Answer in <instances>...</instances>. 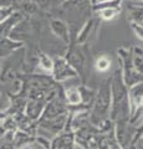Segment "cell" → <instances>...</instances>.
<instances>
[{"mask_svg": "<svg viewBox=\"0 0 143 149\" xmlns=\"http://www.w3.org/2000/svg\"><path fill=\"white\" fill-rule=\"evenodd\" d=\"M57 1H59V3H60V4H62V3H63V1H66V0H57Z\"/></svg>", "mask_w": 143, "mask_h": 149, "instance_id": "24", "label": "cell"}, {"mask_svg": "<svg viewBox=\"0 0 143 149\" xmlns=\"http://www.w3.org/2000/svg\"><path fill=\"white\" fill-rule=\"evenodd\" d=\"M122 6L126 8L127 20L130 22H143V1L142 0H123Z\"/></svg>", "mask_w": 143, "mask_h": 149, "instance_id": "9", "label": "cell"}, {"mask_svg": "<svg viewBox=\"0 0 143 149\" xmlns=\"http://www.w3.org/2000/svg\"><path fill=\"white\" fill-rule=\"evenodd\" d=\"M0 95H1V93H0ZM0 103H1V96H0Z\"/></svg>", "mask_w": 143, "mask_h": 149, "instance_id": "25", "label": "cell"}, {"mask_svg": "<svg viewBox=\"0 0 143 149\" xmlns=\"http://www.w3.org/2000/svg\"><path fill=\"white\" fill-rule=\"evenodd\" d=\"M25 44L20 42V41H15L10 39L9 36L6 37H0V57L5 58L11 56L15 51H17L19 49L24 47Z\"/></svg>", "mask_w": 143, "mask_h": 149, "instance_id": "13", "label": "cell"}, {"mask_svg": "<svg viewBox=\"0 0 143 149\" xmlns=\"http://www.w3.org/2000/svg\"><path fill=\"white\" fill-rule=\"evenodd\" d=\"M75 143V132L66 125V128L59 133L50 144V149H73Z\"/></svg>", "mask_w": 143, "mask_h": 149, "instance_id": "10", "label": "cell"}, {"mask_svg": "<svg viewBox=\"0 0 143 149\" xmlns=\"http://www.w3.org/2000/svg\"><path fill=\"white\" fill-rule=\"evenodd\" d=\"M111 109V83L110 78L105 80L97 91H96L95 100L92 102V107L89 112L90 122L95 127H100L107 119H110Z\"/></svg>", "mask_w": 143, "mask_h": 149, "instance_id": "2", "label": "cell"}, {"mask_svg": "<svg viewBox=\"0 0 143 149\" xmlns=\"http://www.w3.org/2000/svg\"><path fill=\"white\" fill-rule=\"evenodd\" d=\"M20 149H49V148H46L44 144H41L39 141H38V143H35L34 139H33V142H31V143H27L26 146L21 147Z\"/></svg>", "mask_w": 143, "mask_h": 149, "instance_id": "20", "label": "cell"}, {"mask_svg": "<svg viewBox=\"0 0 143 149\" xmlns=\"http://www.w3.org/2000/svg\"><path fill=\"white\" fill-rule=\"evenodd\" d=\"M22 17H24V15H22L20 11L14 10L8 17H5L3 21H0V37L9 36L10 31L13 30V27L15 26Z\"/></svg>", "mask_w": 143, "mask_h": 149, "instance_id": "14", "label": "cell"}, {"mask_svg": "<svg viewBox=\"0 0 143 149\" xmlns=\"http://www.w3.org/2000/svg\"><path fill=\"white\" fill-rule=\"evenodd\" d=\"M128 102L132 116L143 104V82H138L128 87Z\"/></svg>", "mask_w": 143, "mask_h": 149, "instance_id": "11", "label": "cell"}, {"mask_svg": "<svg viewBox=\"0 0 143 149\" xmlns=\"http://www.w3.org/2000/svg\"><path fill=\"white\" fill-rule=\"evenodd\" d=\"M1 63H3V58L0 57V68H1Z\"/></svg>", "mask_w": 143, "mask_h": 149, "instance_id": "23", "label": "cell"}, {"mask_svg": "<svg viewBox=\"0 0 143 149\" xmlns=\"http://www.w3.org/2000/svg\"><path fill=\"white\" fill-rule=\"evenodd\" d=\"M52 63H54L52 56L49 55L47 52H44V51L39 50V52H38V62H36V65H38L40 68H43L45 72H51Z\"/></svg>", "mask_w": 143, "mask_h": 149, "instance_id": "17", "label": "cell"}, {"mask_svg": "<svg viewBox=\"0 0 143 149\" xmlns=\"http://www.w3.org/2000/svg\"><path fill=\"white\" fill-rule=\"evenodd\" d=\"M63 97L65 101L67 102L68 106H78L82 103V97H81V92H80V87H70L63 92Z\"/></svg>", "mask_w": 143, "mask_h": 149, "instance_id": "15", "label": "cell"}, {"mask_svg": "<svg viewBox=\"0 0 143 149\" xmlns=\"http://www.w3.org/2000/svg\"><path fill=\"white\" fill-rule=\"evenodd\" d=\"M123 0H108L92 5V13L101 21H112L122 11Z\"/></svg>", "mask_w": 143, "mask_h": 149, "instance_id": "5", "label": "cell"}, {"mask_svg": "<svg viewBox=\"0 0 143 149\" xmlns=\"http://www.w3.org/2000/svg\"><path fill=\"white\" fill-rule=\"evenodd\" d=\"M111 83V109L110 119L113 123L126 122L131 118V108L128 102V87L124 85L121 68L116 70L110 77Z\"/></svg>", "mask_w": 143, "mask_h": 149, "instance_id": "1", "label": "cell"}, {"mask_svg": "<svg viewBox=\"0 0 143 149\" xmlns=\"http://www.w3.org/2000/svg\"><path fill=\"white\" fill-rule=\"evenodd\" d=\"M65 58L76 71L77 76L81 78L82 85H86V80L90 71V49L89 45H78L71 41L65 52Z\"/></svg>", "mask_w": 143, "mask_h": 149, "instance_id": "3", "label": "cell"}, {"mask_svg": "<svg viewBox=\"0 0 143 149\" xmlns=\"http://www.w3.org/2000/svg\"><path fill=\"white\" fill-rule=\"evenodd\" d=\"M132 65L143 77V49L140 46H132Z\"/></svg>", "mask_w": 143, "mask_h": 149, "instance_id": "16", "label": "cell"}, {"mask_svg": "<svg viewBox=\"0 0 143 149\" xmlns=\"http://www.w3.org/2000/svg\"><path fill=\"white\" fill-rule=\"evenodd\" d=\"M14 11V8H4L0 6V21H3L5 17H8Z\"/></svg>", "mask_w": 143, "mask_h": 149, "instance_id": "21", "label": "cell"}, {"mask_svg": "<svg viewBox=\"0 0 143 149\" xmlns=\"http://www.w3.org/2000/svg\"><path fill=\"white\" fill-rule=\"evenodd\" d=\"M45 106H46V101L29 98V101L25 104L26 117L31 120H34V122L35 120H39V118L41 117V114H43V112L45 109Z\"/></svg>", "mask_w": 143, "mask_h": 149, "instance_id": "12", "label": "cell"}, {"mask_svg": "<svg viewBox=\"0 0 143 149\" xmlns=\"http://www.w3.org/2000/svg\"><path fill=\"white\" fill-rule=\"evenodd\" d=\"M142 1H143V0H142Z\"/></svg>", "mask_w": 143, "mask_h": 149, "instance_id": "26", "label": "cell"}, {"mask_svg": "<svg viewBox=\"0 0 143 149\" xmlns=\"http://www.w3.org/2000/svg\"><path fill=\"white\" fill-rule=\"evenodd\" d=\"M117 55L121 61V73L124 85L130 87L135 83L143 82V77L132 65V46H121L117 50Z\"/></svg>", "mask_w": 143, "mask_h": 149, "instance_id": "4", "label": "cell"}, {"mask_svg": "<svg viewBox=\"0 0 143 149\" xmlns=\"http://www.w3.org/2000/svg\"><path fill=\"white\" fill-rule=\"evenodd\" d=\"M101 22L102 21H101L97 16L92 15L89 20L82 25V27L80 29V31H78V34L75 39V42L78 45H89L90 40L93 37L96 32H97Z\"/></svg>", "mask_w": 143, "mask_h": 149, "instance_id": "7", "label": "cell"}, {"mask_svg": "<svg viewBox=\"0 0 143 149\" xmlns=\"http://www.w3.org/2000/svg\"><path fill=\"white\" fill-rule=\"evenodd\" d=\"M130 25H131V29L133 30V32L136 34V36L143 41V25L136 24V22H130Z\"/></svg>", "mask_w": 143, "mask_h": 149, "instance_id": "19", "label": "cell"}, {"mask_svg": "<svg viewBox=\"0 0 143 149\" xmlns=\"http://www.w3.org/2000/svg\"><path fill=\"white\" fill-rule=\"evenodd\" d=\"M49 29L54 36L63 42L65 45H68L71 42L70 37V29H68L67 22L61 17H50L49 19Z\"/></svg>", "mask_w": 143, "mask_h": 149, "instance_id": "8", "label": "cell"}, {"mask_svg": "<svg viewBox=\"0 0 143 149\" xmlns=\"http://www.w3.org/2000/svg\"><path fill=\"white\" fill-rule=\"evenodd\" d=\"M95 68L97 72H101V73H105L107 72L111 65H112V61H111V57L107 55H100L95 61Z\"/></svg>", "mask_w": 143, "mask_h": 149, "instance_id": "18", "label": "cell"}, {"mask_svg": "<svg viewBox=\"0 0 143 149\" xmlns=\"http://www.w3.org/2000/svg\"><path fill=\"white\" fill-rule=\"evenodd\" d=\"M102 1H108V0H90V3L92 5H95V4H97V3H102Z\"/></svg>", "mask_w": 143, "mask_h": 149, "instance_id": "22", "label": "cell"}, {"mask_svg": "<svg viewBox=\"0 0 143 149\" xmlns=\"http://www.w3.org/2000/svg\"><path fill=\"white\" fill-rule=\"evenodd\" d=\"M52 58H54V63L51 70V77L56 82H62L67 80V78L78 77L76 71L67 62L65 56H54Z\"/></svg>", "mask_w": 143, "mask_h": 149, "instance_id": "6", "label": "cell"}]
</instances>
